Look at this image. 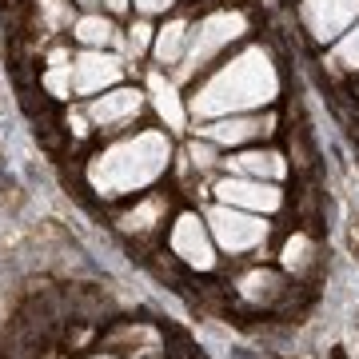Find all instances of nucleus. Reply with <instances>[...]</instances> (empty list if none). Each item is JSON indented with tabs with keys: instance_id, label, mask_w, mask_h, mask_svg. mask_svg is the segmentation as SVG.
I'll list each match as a JSON object with an SVG mask.
<instances>
[{
	"instance_id": "f257e3e1",
	"label": "nucleus",
	"mask_w": 359,
	"mask_h": 359,
	"mask_svg": "<svg viewBox=\"0 0 359 359\" xmlns=\"http://www.w3.org/2000/svg\"><path fill=\"white\" fill-rule=\"evenodd\" d=\"M280 92V72L264 48H248L231 56L216 76L192 96V116L200 120H219V116L252 112L259 104H271Z\"/></svg>"
},
{
	"instance_id": "f03ea898",
	"label": "nucleus",
	"mask_w": 359,
	"mask_h": 359,
	"mask_svg": "<svg viewBox=\"0 0 359 359\" xmlns=\"http://www.w3.org/2000/svg\"><path fill=\"white\" fill-rule=\"evenodd\" d=\"M168 156H172V144H168L164 132H140V136L116 144L108 152L92 156L88 184L100 196H108V200L140 192L168 168Z\"/></svg>"
},
{
	"instance_id": "7ed1b4c3",
	"label": "nucleus",
	"mask_w": 359,
	"mask_h": 359,
	"mask_svg": "<svg viewBox=\"0 0 359 359\" xmlns=\"http://www.w3.org/2000/svg\"><path fill=\"white\" fill-rule=\"evenodd\" d=\"M244 32H248L244 13H212V16H204L200 28H192V36H188V52H184L180 72L192 76L196 68H208L231 40H240Z\"/></svg>"
},
{
	"instance_id": "20e7f679",
	"label": "nucleus",
	"mask_w": 359,
	"mask_h": 359,
	"mask_svg": "<svg viewBox=\"0 0 359 359\" xmlns=\"http://www.w3.org/2000/svg\"><path fill=\"white\" fill-rule=\"evenodd\" d=\"M208 231L216 236V244L224 252H252V248H259L268 240V224L256 212L228 208V204H219L208 212Z\"/></svg>"
},
{
	"instance_id": "39448f33",
	"label": "nucleus",
	"mask_w": 359,
	"mask_h": 359,
	"mask_svg": "<svg viewBox=\"0 0 359 359\" xmlns=\"http://www.w3.org/2000/svg\"><path fill=\"white\" fill-rule=\"evenodd\" d=\"M216 196H219V204L244 208V212H256V216H264V212H276V208L283 204V192L271 184V180H248V176L219 180V184H216Z\"/></svg>"
},
{
	"instance_id": "423d86ee",
	"label": "nucleus",
	"mask_w": 359,
	"mask_h": 359,
	"mask_svg": "<svg viewBox=\"0 0 359 359\" xmlns=\"http://www.w3.org/2000/svg\"><path fill=\"white\" fill-rule=\"evenodd\" d=\"M299 16L316 40H339L359 20V0H304Z\"/></svg>"
},
{
	"instance_id": "0eeeda50",
	"label": "nucleus",
	"mask_w": 359,
	"mask_h": 359,
	"mask_svg": "<svg viewBox=\"0 0 359 359\" xmlns=\"http://www.w3.org/2000/svg\"><path fill=\"white\" fill-rule=\"evenodd\" d=\"M172 252H176L184 264H192V268H200V271H208L212 264H216L212 236H208V228L196 216H180L176 219V228H172Z\"/></svg>"
},
{
	"instance_id": "6e6552de",
	"label": "nucleus",
	"mask_w": 359,
	"mask_h": 359,
	"mask_svg": "<svg viewBox=\"0 0 359 359\" xmlns=\"http://www.w3.org/2000/svg\"><path fill=\"white\" fill-rule=\"evenodd\" d=\"M140 104H144V96L136 88H116V92L96 96V100L88 104V120L96 124V128L116 132V128H124L128 120L140 116Z\"/></svg>"
},
{
	"instance_id": "1a4fd4ad",
	"label": "nucleus",
	"mask_w": 359,
	"mask_h": 359,
	"mask_svg": "<svg viewBox=\"0 0 359 359\" xmlns=\"http://www.w3.org/2000/svg\"><path fill=\"white\" fill-rule=\"evenodd\" d=\"M120 72H124V60H120V56H104V52L88 48L76 65H72V88L88 96V92H100V88H108V84H116Z\"/></svg>"
},
{
	"instance_id": "9d476101",
	"label": "nucleus",
	"mask_w": 359,
	"mask_h": 359,
	"mask_svg": "<svg viewBox=\"0 0 359 359\" xmlns=\"http://www.w3.org/2000/svg\"><path fill=\"white\" fill-rule=\"evenodd\" d=\"M204 140L212 144H244V140H256L268 132V120H259V116H219V120H208L204 128Z\"/></svg>"
},
{
	"instance_id": "9b49d317",
	"label": "nucleus",
	"mask_w": 359,
	"mask_h": 359,
	"mask_svg": "<svg viewBox=\"0 0 359 359\" xmlns=\"http://www.w3.org/2000/svg\"><path fill=\"white\" fill-rule=\"evenodd\" d=\"M148 96H152V104H156V112H160V120H164L172 132H180L184 124H188V108H184V100H180L176 84H168L160 72H152V76H148Z\"/></svg>"
},
{
	"instance_id": "f8f14e48",
	"label": "nucleus",
	"mask_w": 359,
	"mask_h": 359,
	"mask_svg": "<svg viewBox=\"0 0 359 359\" xmlns=\"http://www.w3.org/2000/svg\"><path fill=\"white\" fill-rule=\"evenodd\" d=\"M228 168L236 172V176H248V180H276L287 172L283 168V160L276 152H240V156H231L228 160Z\"/></svg>"
},
{
	"instance_id": "ddd939ff",
	"label": "nucleus",
	"mask_w": 359,
	"mask_h": 359,
	"mask_svg": "<svg viewBox=\"0 0 359 359\" xmlns=\"http://www.w3.org/2000/svg\"><path fill=\"white\" fill-rule=\"evenodd\" d=\"M188 36H192V28L184 25V20H172L168 28H160V36H156V60H160V65H176V60H184Z\"/></svg>"
},
{
	"instance_id": "4468645a",
	"label": "nucleus",
	"mask_w": 359,
	"mask_h": 359,
	"mask_svg": "<svg viewBox=\"0 0 359 359\" xmlns=\"http://www.w3.org/2000/svg\"><path fill=\"white\" fill-rule=\"evenodd\" d=\"M72 36H76L80 44H88V48H104V44L116 40V28H112V20H104V16H80Z\"/></svg>"
},
{
	"instance_id": "2eb2a0df",
	"label": "nucleus",
	"mask_w": 359,
	"mask_h": 359,
	"mask_svg": "<svg viewBox=\"0 0 359 359\" xmlns=\"http://www.w3.org/2000/svg\"><path fill=\"white\" fill-rule=\"evenodd\" d=\"M160 216H164V200H160V196H152V200H144L136 212H128V216H124V231H152Z\"/></svg>"
},
{
	"instance_id": "dca6fc26",
	"label": "nucleus",
	"mask_w": 359,
	"mask_h": 359,
	"mask_svg": "<svg viewBox=\"0 0 359 359\" xmlns=\"http://www.w3.org/2000/svg\"><path fill=\"white\" fill-rule=\"evenodd\" d=\"M44 88L56 96V100H68L72 96V65H52L44 72Z\"/></svg>"
},
{
	"instance_id": "f3484780",
	"label": "nucleus",
	"mask_w": 359,
	"mask_h": 359,
	"mask_svg": "<svg viewBox=\"0 0 359 359\" xmlns=\"http://www.w3.org/2000/svg\"><path fill=\"white\" fill-rule=\"evenodd\" d=\"M276 292H280V280H276L271 271H256V276H248L244 280L248 299H276Z\"/></svg>"
},
{
	"instance_id": "a211bd4d",
	"label": "nucleus",
	"mask_w": 359,
	"mask_h": 359,
	"mask_svg": "<svg viewBox=\"0 0 359 359\" xmlns=\"http://www.w3.org/2000/svg\"><path fill=\"white\" fill-rule=\"evenodd\" d=\"M335 65L359 68V25H351L344 36H339V48H335Z\"/></svg>"
},
{
	"instance_id": "6ab92c4d",
	"label": "nucleus",
	"mask_w": 359,
	"mask_h": 359,
	"mask_svg": "<svg viewBox=\"0 0 359 359\" xmlns=\"http://www.w3.org/2000/svg\"><path fill=\"white\" fill-rule=\"evenodd\" d=\"M308 256H311V244L304 240V236H292L287 248H283V264H287L292 271H299V268H308Z\"/></svg>"
},
{
	"instance_id": "aec40b11",
	"label": "nucleus",
	"mask_w": 359,
	"mask_h": 359,
	"mask_svg": "<svg viewBox=\"0 0 359 359\" xmlns=\"http://www.w3.org/2000/svg\"><path fill=\"white\" fill-rule=\"evenodd\" d=\"M40 13L48 16V25H52V28L72 25V8H68V0H40Z\"/></svg>"
},
{
	"instance_id": "412c9836",
	"label": "nucleus",
	"mask_w": 359,
	"mask_h": 359,
	"mask_svg": "<svg viewBox=\"0 0 359 359\" xmlns=\"http://www.w3.org/2000/svg\"><path fill=\"white\" fill-rule=\"evenodd\" d=\"M148 40H152V25H148V20H136V25L128 28V56H140L144 48H148Z\"/></svg>"
},
{
	"instance_id": "4be33fe9",
	"label": "nucleus",
	"mask_w": 359,
	"mask_h": 359,
	"mask_svg": "<svg viewBox=\"0 0 359 359\" xmlns=\"http://www.w3.org/2000/svg\"><path fill=\"white\" fill-rule=\"evenodd\" d=\"M188 156H192V164L200 168V172H204V168H212V164H216V148H212V140H204V144L196 140L192 148H188Z\"/></svg>"
},
{
	"instance_id": "5701e85b",
	"label": "nucleus",
	"mask_w": 359,
	"mask_h": 359,
	"mask_svg": "<svg viewBox=\"0 0 359 359\" xmlns=\"http://www.w3.org/2000/svg\"><path fill=\"white\" fill-rule=\"evenodd\" d=\"M176 0H136V8H140L144 16H152V13H168Z\"/></svg>"
},
{
	"instance_id": "b1692460",
	"label": "nucleus",
	"mask_w": 359,
	"mask_h": 359,
	"mask_svg": "<svg viewBox=\"0 0 359 359\" xmlns=\"http://www.w3.org/2000/svg\"><path fill=\"white\" fill-rule=\"evenodd\" d=\"M68 128H72V136H88V120H84L80 112H72L68 116Z\"/></svg>"
},
{
	"instance_id": "393cba45",
	"label": "nucleus",
	"mask_w": 359,
	"mask_h": 359,
	"mask_svg": "<svg viewBox=\"0 0 359 359\" xmlns=\"http://www.w3.org/2000/svg\"><path fill=\"white\" fill-rule=\"evenodd\" d=\"M108 8H112V13H124V8H128V0H108Z\"/></svg>"
},
{
	"instance_id": "a878e982",
	"label": "nucleus",
	"mask_w": 359,
	"mask_h": 359,
	"mask_svg": "<svg viewBox=\"0 0 359 359\" xmlns=\"http://www.w3.org/2000/svg\"><path fill=\"white\" fill-rule=\"evenodd\" d=\"M76 4H96V0H76Z\"/></svg>"
},
{
	"instance_id": "bb28decb",
	"label": "nucleus",
	"mask_w": 359,
	"mask_h": 359,
	"mask_svg": "<svg viewBox=\"0 0 359 359\" xmlns=\"http://www.w3.org/2000/svg\"><path fill=\"white\" fill-rule=\"evenodd\" d=\"M96 359H112V355H96Z\"/></svg>"
}]
</instances>
